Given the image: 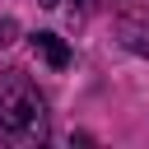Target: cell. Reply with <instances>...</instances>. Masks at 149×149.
<instances>
[{
  "label": "cell",
  "instance_id": "1",
  "mask_svg": "<svg viewBox=\"0 0 149 149\" xmlns=\"http://www.w3.org/2000/svg\"><path fill=\"white\" fill-rule=\"evenodd\" d=\"M0 130L14 144H42L47 140V98L23 70L0 74Z\"/></svg>",
  "mask_w": 149,
  "mask_h": 149
},
{
  "label": "cell",
  "instance_id": "2",
  "mask_svg": "<svg viewBox=\"0 0 149 149\" xmlns=\"http://www.w3.org/2000/svg\"><path fill=\"white\" fill-rule=\"evenodd\" d=\"M33 51H37L51 70H65V65H70V47H65L56 33H33Z\"/></svg>",
  "mask_w": 149,
  "mask_h": 149
},
{
  "label": "cell",
  "instance_id": "3",
  "mask_svg": "<svg viewBox=\"0 0 149 149\" xmlns=\"http://www.w3.org/2000/svg\"><path fill=\"white\" fill-rule=\"evenodd\" d=\"M116 37H121L130 51L149 56V23H144V19H121V23H116Z\"/></svg>",
  "mask_w": 149,
  "mask_h": 149
},
{
  "label": "cell",
  "instance_id": "4",
  "mask_svg": "<svg viewBox=\"0 0 149 149\" xmlns=\"http://www.w3.org/2000/svg\"><path fill=\"white\" fill-rule=\"evenodd\" d=\"M14 37H19V23H14V19H0V51L14 47Z\"/></svg>",
  "mask_w": 149,
  "mask_h": 149
},
{
  "label": "cell",
  "instance_id": "5",
  "mask_svg": "<svg viewBox=\"0 0 149 149\" xmlns=\"http://www.w3.org/2000/svg\"><path fill=\"white\" fill-rule=\"evenodd\" d=\"M37 5H47V9H56V5H61V0H37Z\"/></svg>",
  "mask_w": 149,
  "mask_h": 149
}]
</instances>
